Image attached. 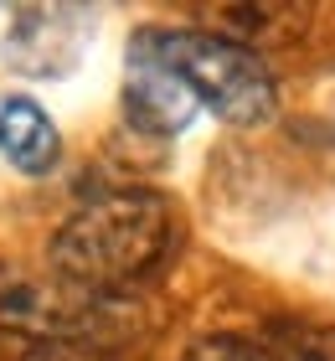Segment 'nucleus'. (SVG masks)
Here are the masks:
<instances>
[{
  "instance_id": "1",
  "label": "nucleus",
  "mask_w": 335,
  "mask_h": 361,
  "mask_svg": "<svg viewBox=\"0 0 335 361\" xmlns=\"http://www.w3.org/2000/svg\"><path fill=\"white\" fill-rule=\"evenodd\" d=\"M171 207L155 191H114L98 196L67 217L52 238V269L57 279L93 294H114L119 284H134L165 258L171 248Z\"/></svg>"
},
{
  "instance_id": "2",
  "label": "nucleus",
  "mask_w": 335,
  "mask_h": 361,
  "mask_svg": "<svg viewBox=\"0 0 335 361\" xmlns=\"http://www.w3.org/2000/svg\"><path fill=\"white\" fill-rule=\"evenodd\" d=\"M140 42L171 68L181 83L196 93L201 109H212L227 124H263L274 114V78H268L263 57H253L243 42L212 37V31H165L150 26Z\"/></svg>"
},
{
  "instance_id": "3",
  "label": "nucleus",
  "mask_w": 335,
  "mask_h": 361,
  "mask_svg": "<svg viewBox=\"0 0 335 361\" xmlns=\"http://www.w3.org/2000/svg\"><path fill=\"white\" fill-rule=\"evenodd\" d=\"M124 305H114V294L78 289L67 279H31L21 269H0V325L6 331L47 341H73V346H98V341L119 336Z\"/></svg>"
},
{
  "instance_id": "4",
  "label": "nucleus",
  "mask_w": 335,
  "mask_h": 361,
  "mask_svg": "<svg viewBox=\"0 0 335 361\" xmlns=\"http://www.w3.org/2000/svg\"><path fill=\"white\" fill-rule=\"evenodd\" d=\"M83 26H88V11H73V6L16 11L6 37V62L26 78H62L83 57V37H88Z\"/></svg>"
},
{
  "instance_id": "5",
  "label": "nucleus",
  "mask_w": 335,
  "mask_h": 361,
  "mask_svg": "<svg viewBox=\"0 0 335 361\" xmlns=\"http://www.w3.org/2000/svg\"><path fill=\"white\" fill-rule=\"evenodd\" d=\"M124 109H129V119L140 124V129H150V135H181L201 104H196V93L181 83V78L165 68V62L150 52L140 37H134V42H129Z\"/></svg>"
},
{
  "instance_id": "6",
  "label": "nucleus",
  "mask_w": 335,
  "mask_h": 361,
  "mask_svg": "<svg viewBox=\"0 0 335 361\" xmlns=\"http://www.w3.org/2000/svg\"><path fill=\"white\" fill-rule=\"evenodd\" d=\"M0 155H6L16 171H26V176H42V171L57 166L62 140H57L52 119L42 114V104L16 98V93L0 98Z\"/></svg>"
},
{
  "instance_id": "7",
  "label": "nucleus",
  "mask_w": 335,
  "mask_h": 361,
  "mask_svg": "<svg viewBox=\"0 0 335 361\" xmlns=\"http://www.w3.org/2000/svg\"><path fill=\"white\" fill-rule=\"evenodd\" d=\"M268 356L274 361H335V325H305L284 320L268 331Z\"/></svg>"
},
{
  "instance_id": "8",
  "label": "nucleus",
  "mask_w": 335,
  "mask_h": 361,
  "mask_svg": "<svg viewBox=\"0 0 335 361\" xmlns=\"http://www.w3.org/2000/svg\"><path fill=\"white\" fill-rule=\"evenodd\" d=\"M181 361H274V356H268V346L243 341V336H207V341H196Z\"/></svg>"
},
{
  "instance_id": "9",
  "label": "nucleus",
  "mask_w": 335,
  "mask_h": 361,
  "mask_svg": "<svg viewBox=\"0 0 335 361\" xmlns=\"http://www.w3.org/2000/svg\"><path fill=\"white\" fill-rule=\"evenodd\" d=\"M26 361H114L98 346H73V341H47V346H31Z\"/></svg>"
}]
</instances>
